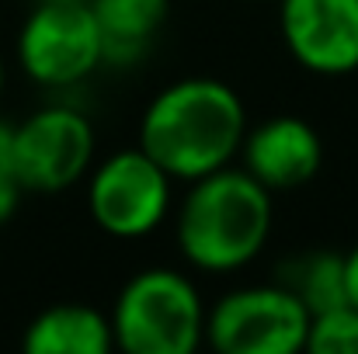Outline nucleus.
<instances>
[{"mask_svg": "<svg viewBox=\"0 0 358 354\" xmlns=\"http://www.w3.org/2000/svg\"><path fill=\"white\" fill-rule=\"evenodd\" d=\"M247 112L240 94L216 77H185L164 87L139 118V149L174 181H199L240 156Z\"/></svg>", "mask_w": 358, "mask_h": 354, "instance_id": "obj_1", "label": "nucleus"}, {"mask_svg": "<svg viewBox=\"0 0 358 354\" xmlns=\"http://www.w3.org/2000/svg\"><path fill=\"white\" fill-rule=\"evenodd\" d=\"M271 216V191L230 163L192 181L174 223L178 250L199 271H240L264 250Z\"/></svg>", "mask_w": 358, "mask_h": 354, "instance_id": "obj_2", "label": "nucleus"}, {"mask_svg": "<svg viewBox=\"0 0 358 354\" xmlns=\"http://www.w3.org/2000/svg\"><path fill=\"white\" fill-rule=\"evenodd\" d=\"M112 337L125 354H192L206 341V302L174 267H143L112 306Z\"/></svg>", "mask_w": 358, "mask_h": 354, "instance_id": "obj_3", "label": "nucleus"}, {"mask_svg": "<svg viewBox=\"0 0 358 354\" xmlns=\"http://www.w3.org/2000/svg\"><path fill=\"white\" fill-rule=\"evenodd\" d=\"M17 63L38 87H73L105 63L91 0H42L21 21Z\"/></svg>", "mask_w": 358, "mask_h": 354, "instance_id": "obj_4", "label": "nucleus"}, {"mask_svg": "<svg viewBox=\"0 0 358 354\" xmlns=\"http://www.w3.org/2000/svg\"><path fill=\"white\" fill-rule=\"evenodd\" d=\"M306 330L310 309L289 285L234 288L206 309V344L220 354H296Z\"/></svg>", "mask_w": 358, "mask_h": 354, "instance_id": "obj_5", "label": "nucleus"}, {"mask_svg": "<svg viewBox=\"0 0 358 354\" xmlns=\"http://www.w3.org/2000/svg\"><path fill=\"white\" fill-rule=\"evenodd\" d=\"M174 177L139 146L105 156L87 181V212L98 230L119 239L153 233L171 212Z\"/></svg>", "mask_w": 358, "mask_h": 354, "instance_id": "obj_6", "label": "nucleus"}, {"mask_svg": "<svg viewBox=\"0 0 358 354\" xmlns=\"http://www.w3.org/2000/svg\"><path fill=\"white\" fill-rule=\"evenodd\" d=\"M14 163L24 195H59L94 163V125L80 108L45 105L14 125Z\"/></svg>", "mask_w": 358, "mask_h": 354, "instance_id": "obj_7", "label": "nucleus"}, {"mask_svg": "<svg viewBox=\"0 0 358 354\" xmlns=\"http://www.w3.org/2000/svg\"><path fill=\"white\" fill-rule=\"evenodd\" d=\"M278 24L289 56L310 73L358 70V0H282Z\"/></svg>", "mask_w": 358, "mask_h": 354, "instance_id": "obj_8", "label": "nucleus"}, {"mask_svg": "<svg viewBox=\"0 0 358 354\" xmlns=\"http://www.w3.org/2000/svg\"><path fill=\"white\" fill-rule=\"evenodd\" d=\"M240 167L271 195L296 191L310 184L324 167L320 132L306 118L296 115L264 118L261 125L243 132Z\"/></svg>", "mask_w": 358, "mask_h": 354, "instance_id": "obj_9", "label": "nucleus"}, {"mask_svg": "<svg viewBox=\"0 0 358 354\" xmlns=\"http://www.w3.org/2000/svg\"><path fill=\"white\" fill-rule=\"evenodd\" d=\"M28 354H108L115 348L112 320L80 302H63L42 309L21 337Z\"/></svg>", "mask_w": 358, "mask_h": 354, "instance_id": "obj_10", "label": "nucleus"}, {"mask_svg": "<svg viewBox=\"0 0 358 354\" xmlns=\"http://www.w3.org/2000/svg\"><path fill=\"white\" fill-rule=\"evenodd\" d=\"M91 10L101 31L105 63L129 66L143 59L160 35L171 0H91Z\"/></svg>", "mask_w": 358, "mask_h": 354, "instance_id": "obj_11", "label": "nucleus"}, {"mask_svg": "<svg viewBox=\"0 0 358 354\" xmlns=\"http://www.w3.org/2000/svg\"><path fill=\"white\" fill-rule=\"evenodd\" d=\"M299 302L310 309V316L338 309L348 302L345 292V253H306L296 264V274L285 281Z\"/></svg>", "mask_w": 358, "mask_h": 354, "instance_id": "obj_12", "label": "nucleus"}, {"mask_svg": "<svg viewBox=\"0 0 358 354\" xmlns=\"http://www.w3.org/2000/svg\"><path fill=\"white\" fill-rule=\"evenodd\" d=\"M313 354H358V309L352 302L310 316L306 348Z\"/></svg>", "mask_w": 358, "mask_h": 354, "instance_id": "obj_13", "label": "nucleus"}, {"mask_svg": "<svg viewBox=\"0 0 358 354\" xmlns=\"http://www.w3.org/2000/svg\"><path fill=\"white\" fill-rule=\"evenodd\" d=\"M24 198V184L14 163V125L0 118V226L14 219Z\"/></svg>", "mask_w": 358, "mask_h": 354, "instance_id": "obj_14", "label": "nucleus"}, {"mask_svg": "<svg viewBox=\"0 0 358 354\" xmlns=\"http://www.w3.org/2000/svg\"><path fill=\"white\" fill-rule=\"evenodd\" d=\"M345 292H348V302L358 309V246L345 253Z\"/></svg>", "mask_w": 358, "mask_h": 354, "instance_id": "obj_15", "label": "nucleus"}, {"mask_svg": "<svg viewBox=\"0 0 358 354\" xmlns=\"http://www.w3.org/2000/svg\"><path fill=\"white\" fill-rule=\"evenodd\" d=\"M3 84H7V70H3V56H0V94H3Z\"/></svg>", "mask_w": 358, "mask_h": 354, "instance_id": "obj_16", "label": "nucleus"}]
</instances>
